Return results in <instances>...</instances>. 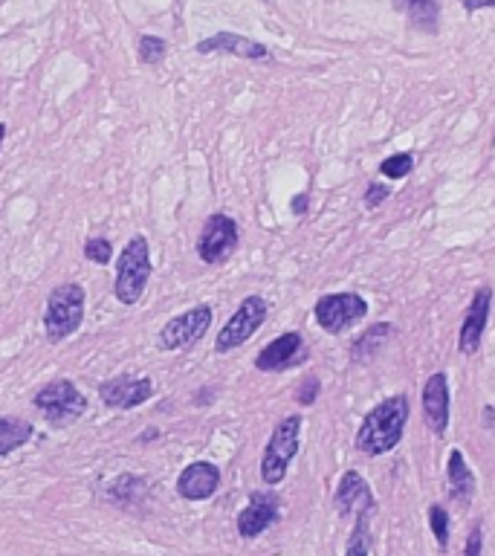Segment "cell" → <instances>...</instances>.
I'll return each mask as SVG.
<instances>
[{"instance_id":"cell-1","label":"cell","mask_w":495,"mask_h":556,"mask_svg":"<svg viewBox=\"0 0 495 556\" xmlns=\"http://www.w3.org/2000/svg\"><path fill=\"white\" fill-rule=\"evenodd\" d=\"M406 423H409V397L406 394L385 397L362 420L357 432V449L371 458H380L403 441Z\"/></svg>"},{"instance_id":"cell-2","label":"cell","mask_w":495,"mask_h":556,"mask_svg":"<svg viewBox=\"0 0 495 556\" xmlns=\"http://www.w3.org/2000/svg\"><path fill=\"white\" fill-rule=\"evenodd\" d=\"M151 278V250L142 235H134L116 258V278H113V296L125 307L137 305L145 296Z\"/></svg>"},{"instance_id":"cell-3","label":"cell","mask_w":495,"mask_h":556,"mask_svg":"<svg viewBox=\"0 0 495 556\" xmlns=\"http://www.w3.org/2000/svg\"><path fill=\"white\" fill-rule=\"evenodd\" d=\"M84 287L76 281L58 284L50 299H47V310H44V334L50 342H61L67 336H73L84 322Z\"/></svg>"},{"instance_id":"cell-4","label":"cell","mask_w":495,"mask_h":556,"mask_svg":"<svg viewBox=\"0 0 495 556\" xmlns=\"http://www.w3.org/2000/svg\"><path fill=\"white\" fill-rule=\"evenodd\" d=\"M299 446H302V417L287 415L273 429L270 441L264 446V455H261V478L267 487L284 481L290 461L299 455Z\"/></svg>"},{"instance_id":"cell-5","label":"cell","mask_w":495,"mask_h":556,"mask_svg":"<svg viewBox=\"0 0 495 556\" xmlns=\"http://www.w3.org/2000/svg\"><path fill=\"white\" fill-rule=\"evenodd\" d=\"M32 406L44 412L53 426H73L87 412V397L70 380H53L32 397Z\"/></svg>"},{"instance_id":"cell-6","label":"cell","mask_w":495,"mask_h":556,"mask_svg":"<svg viewBox=\"0 0 495 556\" xmlns=\"http://www.w3.org/2000/svg\"><path fill=\"white\" fill-rule=\"evenodd\" d=\"M267 322V302L261 296H247L241 307L226 319V325L218 331L215 339V351L218 354H229L235 348H241L252 336L258 334V328Z\"/></svg>"},{"instance_id":"cell-7","label":"cell","mask_w":495,"mask_h":556,"mask_svg":"<svg viewBox=\"0 0 495 556\" xmlns=\"http://www.w3.org/2000/svg\"><path fill=\"white\" fill-rule=\"evenodd\" d=\"M209 325H212V307H192V310H186V313H180V316L165 322L163 331L157 334V348L168 351V354L171 351H186V348H192L206 336Z\"/></svg>"},{"instance_id":"cell-8","label":"cell","mask_w":495,"mask_h":556,"mask_svg":"<svg viewBox=\"0 0 495 556\" xmlns=\"http://www.w3.org/2000/svg\"><path fill=\"white\" fill-rule=\"evenodd\" d=\"M316 322L325 334H345L368 316V302L357 293H330L316 302Z\"/></svg>"},{"instance_id":"cell-9","label":"cell","mask_w":495,"mask_h":556,"mask_svg":"<svg viewBox=\"0 0 495 556\" xmlns=\"http://www.w3.org/2000/svg\"><path fill=\"white\" fill-rule=\"evenodd\" d=\"M238 223L229 215L215 212L209 215V221L203 223L200 238H197V255L203 264H223L232 252L238 250Z\"/></svg>"},{"instance_id":"cell-10","label":"cell","mask_w":495,"mask_h":556,"mask_svg":"<svg viewBox=\"0 0 495 556\" xmlns=\"http://www.w3.org/2000/svg\"><path fill=\"white\" fill-rule=\"evenodd\" d=\"M154 394V383L148 377H131V374H119L113 380H105L99 386V397L108 409H137L139 403H145Z\"/></svg>"},{"instance_id":"cell-11","label":"cell","mask_w":495,"mask_h":556,"mask_svg":"<svg viewBox=\"0 0 495 556\" xmlns=\"http://www.w3.org/2000/svg\"><path fill=\"white\" fill-rule=\"evenodd\" d=\"M307 360V351H304L302 334L290 331V334H281L278 339H273L267 348H261V354L255 357V368L258 371H287V368H296Z\"/></svg>"},{"instance_id":"cell-12","label":"cell","mask_w":495,"mask_h":556,"mask_svg":"<svg viewBox=\"0 0 495 556\" xmlns=\"http://www.w3.org/2000/svg\"><path fill=\"white\" fill-rule=\"evenodd\" d=\"M490 307H493V290L490 287L475 290L467 316H464V325H461V334H458V351L461 354H475L481 348V339H484V331H487V319H490Z\"/></svg>"},{"instance_id":"cell-13","label":"cell","mask_w":495,"mask_h":556,"mask_svg":"<svg viewBox=\"0 0 495 556\" xmlns=\"http://www.w3.org/2000/svg\"><path fill=\"white\" fill-rule=\"evenodd\" d=\"M423 417H426V426L443 435L446 426H449V403H452V394H449V380L443 371H435L426 383H423Z\"/></svg>"},{"instance_id":"cell-14","label":"cell","mask_w":495,"mask_h":556,"mask_svg":"<svg viewBox=\"0 0 495 556\" xmlns=\"http://www.w3.org/2000/svg\"><path fill=\"white\" fill-rule=\"evenodd\" d=\"M220 470L209 461H194L177 478V493L186 501H206L218 493Z\"/></svg>"},{"instance_id":"cell-15","label":"cell","mask_w":495,"mask_h":556,"mask_svg":"<svg viewBox=\"0 0 495 556\" xmlns=\"http://www.w3.org/2000/svg\"><path fill=\"white\" fill-rule=\"evenodd\" d=\"M278 519V499L273 493H252L249 504L238 513V533L244 539H258Z\"/></svg>"},{"instance_id":"cell-16","label":"cell","mask_w":495,"mask_h":556,"mask_svg":"<svg viewBox=\"0 0 495 556\" xmlns=\"http://www.w3.org/2000/svg\"><path fill=\"white\" fill-rule=\"evenodd\" d=\"M200 56H209V53H229V56L238 58H249V61H258V58L270 56V50L252 38H244V35H235V32H218L212 38H203L197 41L194 47Z\"/></svg>"},{"instance_id":"cell-17","label":"cell","mask_w":495,"mask_h":556,"mask_svg":"<svg viewBox=\"0 0 495 556\" xmlns=\"http://www.w3.org/2000/svg\"><path fill=\"white\" fill-rule=\"evenodd\" d=\"M336 507H339L342 516L374 510V496H371L368 481L359 473H354V470H348L339 478V487H336Z\"/></svg>"},{"instance_id":"cell-18","label":"cell","mask_w":495,"mask_h":556,"mask_svg":"<svg viewBox=\"0 0 495 556\" xmlns=\"http://www.w3.org/2000/svg\"><path fill=\"white\" fill-rule=\"evenodd\" d=\"M446 478H449V496L458 501V504H469L475 496V473L469 470L467 458L461 449H452L449 452V461H446Z\"/></svg>"},{"instance_id":"cell-19","label":"cell","mask_w":495,"mask_h":556,"mask_svg":"<svg viewBox=\"0 0 495 556\" xmlns=\"http://www.w3.org/2000/svg\"><path fill=\"white\" fill-rule=\"evenodd\" d=\"M394 336V325L391 322H380V325H371L368 331H362V334L354 339V345H351V360L354 362H371L380 351L385 348V342Z\"/></svg>"},{"instance_id":"cell-20","label":"cell","mask_w":495,"mask_h":556,"mask_svg":"<svg viewBox=\"0 0 495 556\" xmlns=\"http://www.w3.org/2000/svg\"><path fill=\"white\" fill-rule=\"evenodd\" d=\"M32 438V423L21 417H0V458L21 449Z\"/></svg>"},{"instance_id":"cell-21","label":"cell","mask_w":495,"mask_h":556,"mask_svg":"<svg viewBox=\"0 0 495 556\" xmlns=\"http://www.w3.org/2000/svg\"><path fill=\"white\" fill-rule=\"evenodd\" d=\"M400 9H406V15L412 18L420 29L438 27V0H400Z\"/></svg>"},{"instance_id":"cell-22","label":"cell","mask_w":495,"mask_h":556,"mask_svg":"<svg viewBox=\"0 0 495 556\" xmlns=\"http://www.w3.org/2000/svg\"><path fill=\"white\" fill-rule=\"evenodd\" d=\"M142 493H145V481L137 478V475H119L110 484V499L116 501V504H125V507H131Z\"/></svg>"},{"instance_id":"cell-23","label":"cell","mask_w":495,"mask_h":556,"mask_svg":"<svg viewBox=\"0 0 495 556\" xmlns=\"http://www.w3.org/2000/svg\"><path fill=\"white\" fill-rule=\"evenodd\" d=\"M368 522H371V510L357 513V525H354V533L348 539L345 556H371V530H368Z\"/></svg>"},{"instance_id":"cell-24","label":"cell","mask_w":495,"mask_h":556,"mask_svg":"<svg viewBox=\"0 0 495 556\" xmlns=\"http://www.w3.org/2000/svg\"><path fill=\"white\" fill-rule=\"evenodd\" d=\"M137 56L145 67H157L168 56V44H165L163 38H157V35H139Z\"/></svg>"},{"instance_id":"cell-25","label":"cell","mask_w":495,"mask_h":556,"mask_svg":"<svg viewBox=\"0 0 495 556\" xmlns=\"http://www.w3.org/2000/svg\"><path fill=\"white\" fill-rule=\"evenodd\" d=\"M412 168H414L412 154H391L388 160L380 163V171H383V177H388V180H403L406 174H412Z\"/></svg>"},{"instance_id":"cell-26","label":"cell","mask_w":495,"mask_h":556,"mask_svg":"<svg viewBox=\"0 0 495 556\" xmlns=\"http://www.w3.org/2000/svg\"><path fill=\"white\" fill-rule=\"evenodd\" d=\"M449 513L440 507V504H432L429 507V528H432V533H435V539H438V548L443 551L446 545H449Z\"/></svg>"},{"instance_id":"cell-27","label":"cell","mask_w":495,"mask_h":556,"mask_svg":"<svg viewBox=\"0 0 495 556\" xmlns=\"http://www.w3.org/2000/svg\"><path fill=\"white\" fill-rule=\"evenodd\" d=\"M84 255L93 261V264H110V258H113V247H110L108 238H87L84 241Z\"/></svg>"},{"instance_id":"cell-28","label":"cell","mask_w":495,"mask_h":556,"mask_svg":"<svg viewBox=\"0 0 495 556\" xmlns=\"http://www.w3.org/2000/svg\"><path fill=\"white\" fill-rule=\"evenodd\" d=\"M319 389H322L319 377L307 374V377L302 380V386H299V391H296V400H299L302 406H313V403H316V397H319Z\"/></svg>"},{"instance_id":"cell-29","label":"cell","mask_w":495,"mask_h":556,"mask_svg":"<svg viewBox=\"0 0 495 556\" xmlns=\"http://www.w3.org/2000/svg\"><path fill=\"white\" fill-rule=\"evenodd\" d=\"M388 195H391L388 186H383V183H371L368 192H365V197H362V203H365V209H377L383 200H388Z\"/></svg>"},{"instance_id":"cell-30","label":"cell","mask_w":495,"mask_h":556,"mask_svg":"<svg viewBox=\"0 0 495 556\" xmlns=\"http://www.w3.org/2000/svg\"><path fill=\"white\" fill-rule=\"evenodd\" d=\"M481 548H484V533H481V525H475V528L469 530L464 556H481Z\"/></svg>"},{"instance_id":"cell-31","label":"cell","mask_w":495,"mask_h":556,"mask_svg":"<svg viewBox=\"0 0 495 556\" xmlns=\"http://www.w3.org/2000/svg\"><path fill=\"white\" fill-rule=\"evenodd\" d=\"M307 203H310V197H307V195L293 197V203H290L293 215H304V212H307Z\"/></svg>"},{"instance_id":"cell-32","label":"cell","mask_w":495,"mask_h":556,"mask_svg":"<svg viewBox=\"0 0 495 556\" xmlns=\"http://www.w3.org/2000/svg\"><path fill=\"white\" fill-rule=\"evenodd\" d=\"M467 12H478V9H487V6H495V0H461Z\"/></svg>"},{"instance_id":"cell-33","label":"cell","mask_w":495,"mask_h":556,"mask_svg":"<svg viewBox=\"0 0 495 556\" xmlns=\"http://www.w3.org/2000/svg\"><path fill=\"white\" fill-rule=\"evenodd\" d=\"M157 435H160V432H157V429H145V432H142V435H139L137 441H142V444H148V441H151V438H157Z\"/></svg>"},{"instance_id":"cell-34","label":"cell","mask_w":495,"mask_h":556,"mask_svg":"<svg viewBox=\"0 0 495 556\" xmlns=\"http://www.w3.org/2000/svg\"><path fill=\"white\" fill-rule=\"evenodd\" d=\"M484 417H487V426H493V406L484 409Z\"/></svg>"},{"instance_id":"cell-35","label":"cell","mask_w":495,"mask_h":556,"mask_svg":"<svg viewBox=\"0 0 495 556\" xmlns=\"http://www.w3.org/2000/svg\"><path fill=\"white\" fill-rule=\"evenodd\" d=\"M3 137H6V125L0 122V145H3Z\"/></svg>"}]
</instances>
